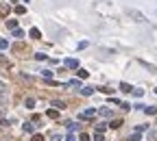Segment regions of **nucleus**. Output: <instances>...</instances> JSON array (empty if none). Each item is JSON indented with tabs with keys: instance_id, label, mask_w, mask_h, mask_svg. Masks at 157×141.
Masks as SVG:
<instances>
[{
	"instance_id": "obj_12",
	"label": "nucleus",
	"mask_w": 157,
	"mask_h": 141,
	"mask_svg": "<svg viewBox=\"0 0 157 141\" xmlns=\"http://www.w3.org/2000/svg\"><path fill=\"white\" fill-rule=\"evenodd\" d=\"M53 106H57V109H66V104L61 102V100H55V102H53Z\"/></svg>"
},
{
	"instance_id": "obj_18",
	"label": "nucleus",
	"mask_w": 157,
	"mask_h": 141,
	"mask_svg": "<svg viewBox=\"0 0 157 141\" xmlns=\"http://www.w3.org/2000/svg\"><path fill=\"white\" fill-rule=\"evenodd\" d=\"M24 130L26 132H33V124H24Z\"/></svg>"
},
{
	"instance_id": "obj_13",
	"label": "nucleus",
	"mask_w": 157,
	"mask_h": 141,
	"mask_svg": "<svg viewBox=\"0 0 157 141\" xmlns=\"http://www.w3.org/2000/svg\"><path fill=\"white\" fill-rule=\"evenodd\" d=\"M144 111H146L148 115H155V113H157V109H155V106H146V109H144Z\"/></svg>"
},
{
	"instance_id": "obj_9",
	"label": "nucleus",
	"mask_w": 157,
	"mask_h": 141,
	"mask_svg": "<svg viewBox=\"0 0 157 141\" xmlns=\"http://www.w3.org/2000/svg\"><path fill=\"white\" fill-rule=\"evenodd\" d=\"M13 37H24V31H22V28H15V31H13Z\"/></svg>"
},
{
	"instance_id": "obj_3",
	"label": "nucleus",
	"mask_w": 157,
	"mask_h": 141,
	"mask_svg": "<svg viewBox=\"0 0 157 141\" xmlns=\"http://www.w3.org/2000/svg\"><path fill=\"white\" fill-rule=\"evenodd\" d=\"M120 91H125V93H131V91H133V87H131V85H127V83H120Z\"/></svg>"
},
{
	"instance_id": "obj_8",
	"label": "nucleus",
	"mask_w": 157,
	"mask_h": 141,
	"mask_svg": "<svg viewBox=\"0 0 157 141\" xmlns=\"http://www.w3.org/2000/svg\"><path fill=\"white\" fill-rule=\"evenodd\" d=\"M81 93H83V95H92V93H94V87H85V89H81Z\"/></svg>"
},
{
	"instance_id": "obj_2",
	"label": "nucleus",
	"mask_w": 157,
	"mask_h": 141,
	"mask_svg": "<svg viewBox=\"0 0 157 141\" xmlns=\"http://www.w3.org/2000/svg\"><path fill=\"white\" fill-rule=\"evenodd\" d=\"M94 115H96V111H94V109L83 111V113H81V120H87V117H94Z\"/></svg>"
},
{
	"instance_id": "obj_1",
	"label": "nucleus",
	"mask_w": 157,
	"mask_h": 141,
	"mask_svg": "<svg viewBox=\"0 0 157 141\" xmlns=\"http://www.w3.org/2000/svg\"><path fill=\"white\" fill-rule=\"evenodd\" d=\"M129 15H131V18H135L138 22H146V18H144L142 13H138V11H129Z\"/></svg>"
},
{
	"instance_id": "obj_6",
	"label": "nucleus",
	"mask_w": 157,
	"mask_h": 141,
	"mask_svg": "<svg viewBox=\"0 0 157 141\" xmlns=\"http://www.w3.org/2000/svg\"><path fill=\"white\" fill-rule=\"evenodd\" d=\"M7 26L11 28V31H15V28H18V20H9V22H7Z\"/></svg>"
},
{
	"instance_id": "obj_10",
	"label": "nucleus",
	"mask_w": 157,
	"mask_h": 141,
	"mask_svg": "<svg viewBox=\"0 0 157 141\" xmlns=\"http://www.w3.org/2000/svg\"><path fill=\"white\" fill-rule=\"evenodd\" d=\"M26 109H33V106H35V100H33V98H26Z\"/></svg>"
},
{
	"instance_id": "obj_21",
	"label": "nucleus",
	"mask_w": 157,
	"mask_h": 141,
	"mask_svg": "<svg viewBox=\"0 0 157 141\" xmlns=\"http://www.w3.org/2000/svg\"><path fill=\"white\" fill-rule=\"evenodd\" d=\"M66 141H76V139H74V135H72V132H70V135H68V137H66Z\"/></svg>"
},
{
	"instance_id": "obj_15",
	"label": "nucleus",
	"mask_w": 157,
	"mask_h": 141,
	"mask_svg": "<svg viewBox=\"0 0 157 141\" xmlns=\"http://www.w3.org/2000/svg\"><path fill=\"white\" fill-rule=\"evenodd\" d=\"M35 59H37V61H46V54H44V52H37Z\"/></svg>"
},
{
	"instance_id": "obj_17",
	"label": "nucleus",
	"mask_w": 157,
	"mask_h": 141,
	"mask_svg": "<svg viewBox=\"0 0 157 141\" xmlns=\"http://www.w3.org/2000/svg\"><path fill=\"white\" fill-rule=\"evenodd\" d=\"M133 95H138V98H140V95H144V89H133Z\"/></svg>"
},
{
	"instance_id": "obj_5",
	"label": "nucleus",
	"mask_w": 157,
	"mask_h": 141,
	"mask_svg": "<svg viewBox=\"0 0 157 141\" xmlns=\"http://www.w3.org/2000/svg\"><path fill=\"white\" fill-rule=\"evenodd\" d=\"M7 100H9V93H7V89H2V91H0V102L7 104Z\"/></svg>"
},
{
	"instance_id": "obj_7",
	"label": "nucleus",
	"mask_w": 157,
	"mask_h": 141,
	"mask_svg": "<svg viewBox=\"0 0 157 141\" xmlns=\"http://www.w3.org/2000/svg\"><path fill=\"white\" fill-rule=\"evenodd\" d=\"M31 37L33 39H39V37H42V33H39L37 28H31Z\"/></svg>"
},
{
	"instance_id": "obj_19",
	"label": "nucleus",
	"mask_w": 157,
	"mask_h": 141,
	"mask_svg": "<svg viewBox=\"0 0 157 141\" xmlns=\"http://www.w3.org/2000/svg\"><path fill=\"white\" fill-rule=\"evenodd\" d=\"M42 74L46 76V78H50V76H53V72H50V70H42Z\"/></svg>"
},
{
	"instance_id": "obj_22",
	"label": "nucleus",
	"mask_w": 157,
	"mask_h": 141,
	"mask_svg": "<svg viewBox=\"0 0 157 141\" xmlns=\"http://www.w3.org/2000/svg\"><path fill=\"white\" fill-rule=\"evenodd\" d=\"M81 141H89V135H85V132H83V135H81Z\"/></svg>"
},
{
	"instance_id": "obj_14",
	"label": "nucleus",
	"mask_w": 157,
	"mask_h": 141,
	"mask_svg": "<svg viewBox=\"0 0 157 141\" xmlns=\"http://www.w3.org/2000/svg\"><path fill=\"white\" fill-rule=\"evenodd\" d=\"M57 115H59V113L55 111V109H50V111H48V117H53V120H57Z\"/></svg>"
},
{
	"instance_id": "obj_16",
	"label": "nucleus",
	"mask_w": 157,
	"mask_h": 141,
	"mask_svg": "<svg viewBox=\"0 0 157 141\" xmlns=\"http://www.w3.org/2000/svg\"><path fill=\"white\" fill-rule=\"evenodd\" d=\"M100 115H105V117H111V111H109V109H100Z\"/></svg>"
},
{
	"instance_id": "obj_20",
	"label": "nucleus",
	"mask_w": 157,
	"mask_h": 141,
	"mask_svg": "<svg viewBox=\"0 0 157 141\" xmlns=\"http://www.w3.org/2000/svg\"><path fill=\"white\" fill-rule=\"evenodd\" d=\"M31 141H44V137H42V135H35V137H33Z\"/></svg>"
},
{
	"instance_id": "obj_4",
	"label": "nucleus",
	"mask_w": 157,
	"mask_h": 141,
	"mask_svg": "<svg viewBox=\"0 0 157 141\" xmlns=\"http://www.w3.org/2000/svg\"><path fill=\"white\" fill-rule=\"evenodd\" d=\"M66 65L74 70V67H78V61H76V59H66Z\"/></svg>"
},
{
	"instance_id": "obj_11",
	"label": "nucleus",
	"mask_w": 157,
	"mask_h": 141,
	"mask_svg": "<svg viewBox=\"0 0 157 141\" xmlns=\"http://www.w3.org/2000/svg\"><path fill=\"white\" fill-rule=\"evenodd\" d=\"M9 48V41L7 39H0V50H7Z\"/></svg>"
}]
</instances>
